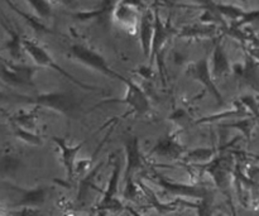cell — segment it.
I'll list each match as a JSON object with an SVG mask.
<instances>
[{"mask_svg":"<svg viewBox=\"0 0 259 216\" xmlns=\"http://www.w3.org/2000/svg\"><path fill=\"white\" fill-rule=\"evenodd\" d=\"M9 98L33 104L38 108L50 109L67 119H77L82 111L81 100L72 91H52V93L38 94L35 96L13 95Z\"/></svg>","mask_w":259,"mask_h":216,"instance_id":"1","label":"cell"},{"mask_svg":"<svg viewBox=\"0 0 259 216\" xmlns=\"http://www.w3.org/2000/svg\"><path fill=\"white\" fill-rule=\"evenodd\" d=\"M124 152H125V168L123 174V197L125 200H136L141 192L139 185L136 182V175L144 169L147 159L141 149L139 138L134 134H126L123 139Z\"/></svg>","mask_w":259,"mask_h":216,"instance_id":"2","label":"cell"},{"mask_svg":"<svg viewBox=\"0 0 259 216\" xmlns=\"http://www.w3.org/2000/svg\"><path fill=\"white\" fill-rule=\"evenodd\" d=\"M23 47H24L25 53H27V55L32 58L33 62H34L35 66H38V67H47V68H51V70L56 71L57 73L62 75L66 80L70 81L71 83L80 86L82 90L100 91V89L99 88H96V86H94V85H89V83L78 80V78H76L75 76L71 75L68 71H66L65 68L61 67V66L58 65L55 60H53V57L51 56V53L48 52V51L46 50L43 46H40L39 43L35 42V40L23 37Z\"/></svg>","mask_w":259,"mask_h":216,"instance_id":"3","label":"cell"},{"mask_svg":"<svg viewBox=\"0 0 259 216\" xmlns=\"http://www.w3.org/2000/svg\"><path fill=\"white\" fill-rule=\"evenodd\" d=\"M68 56L75 61H77L78 63H81V65L89 67L90 70L103 73V75L108 76V77L115 78V80L120 81L123 83H125L126 80H128V77L113 70L101 53H99L94 48L82 45V43H73L70 47V51H68Z\"/></svg>","mask_w":259,"mask_h":216,"instance_id":"4","label":"cell"},{"mask_svg":"<svg viewBox=\"0 0 259 216\" xmlns=\"http://www.w3.org/2000/svg\"><path fill=\"white\" fill-rule=\"evenodd\" d=\"M126 88L125 95L123 99H108L96 104L91 110L96 108H100L103 105H113V104H124L129 108V113L137 116H144L151 111V101L148 95L144 93L141 85L134 82L133 80L128 78L124 83Z\"/></svg>","mask_w":259,"mask_h":216,"instance_id":"5","label":"cell"},{"mask_svg":"<svg viewBox=\"0 0 259 216\" xmlns=\"http://www.w3.org/2000/svg\"><path fill=\"white\" fill-rule=\"evenodd\" d=\"M205 172L211 176L214 185L230 199V186L233 176V154H227L224 151L220 152L209 163L204 164Z\"/></svg>","mask_w":259,"mask_h":216,"instance_id":"6","label":"cell"},{"mask_svg":"<svg viewBox=\"0 0 259 216\" xmlns=\"http://www.w3.org/2000/svg\"><path fill=\"white\" fill-rule=\"evenodd\" d=\"M186 75L192 80L201 83L205 90L214 98V100L219 105H224L225 100L222 95V91L215 83V78L211 73V67H210V56L207 53L199 58L196 62H192L187 66Z\"/></svg>","mask_w":259,"mask_h":216,"instance_id":"7","label":"cell"},{"mask_svg":"<svg viewBox=\"0 0 259 216\" xmlns=\"http://www.w3.org/2000/svg\"><path fill=\"white\" fill-rule=\"evenodd\" d=\"M180 133L181 131H175L159 137L154 146L149 149L148 156L167 161H182L187 149L180 141Z\"/></svg>","mask_w":259,"mask_h":216,"instance_id":"8","label":"cell"},{"mask_svg":"<svg viewBox=\"0 0 259 216\" xmlns=\"http://www.w3.org/2000/svg\"><path fill=\"white\" fill-rule=\"evenodd\" d=\"M176 32L177 29L174 28V25L169 23V20L164 22L162 19L158 7L154 8V34L153 40H152L151 56L148 58L149 67H152L156 61H158L159 63V58H161V55L163 53L164 47L171 40V38L176 35Z\"/></svg>","mask_w":259,"mask_h":216,"instance_id":"9","label":"cell"},{"mask_svg":"<svg viewBox=\"0 0 259 216\" xmlns=\"http://www.w3.org/2000/svg\"><path fill=\"white\" fill-rule=\"evenodd\" d=\"M37 70L38 66L7 62L3 60L0 66V78L10 85L34 88V75Z\"/></svg>","mask_w":259,"mask_h":216,"instance_id":"10","label":"cell"},{"mask_svg":"<svg viewBox=\"0 0 259 216\" xmlns=\"http://www.w3.org/2000/svg\"><path fill=\"white\" fill-rule=\"evenodd\" d=\"M120 176V161L118 158H115V161L113 163V171H111L110 177H109L108 186H106L105 191L103 192L101 200L96 205V211H121L124 209L123 204L118 199Z\"/></svg>","mask_w":259,"mask_h":216,"instance_id":"11","label":"cell"},{"mask_svg":"<svg viewBox=\"0 0 259 216\" xmlns=\"http://www.w3.org/2000/svg\"><path fill=\"white\" fill-rule=\"evenodd\" d=\"M52 142L55 143V146L57 147V149L60 151V157L61 162H62V166L65 168L66 174V182H71L73 180L75 175V168H76V157H77L78 152L82 149V147L86 144V141L80 142V143L75 144V146H71L66 142V139L60 138V137H52Z\"/></svg>","mask_w":259,"mask_h":216,"instance_id":"12","label":"cell"},{"mask_svg":"<svg viewBox=\"0 0 259 216\" xmlns=\"http://www.w3.org/2000/svg\"><path fill=\"white\" fill-rule=\"evenodd\" d=\"M153 177H154V181H156L159 186L163 187L166 191H168L169 194L175 195V196L196 197V199L206 200L207 196L210 195L209 190L205 189V187L195 186V185H184V184H179V182L168 181V180L164 179L162 175L157 174V172H154Z\"/></svg>","mask_w":259,"mask_h":216,"instance_id":"13","label":"cell"},{"mask_svg":"<svg viewBox=\"0 0 259 216\" xmlns=\"http://www.w3.org/2000/svg\"><path fill=\"white\" fill-rule=\"evenodd\" d=\"M7 186L19 192L20 200L18 201L17 207H24V209H34L43 205L53 190V187L48 186H37L34 189H20L10 184H7Z\"/></svg>","mask_w":259,"mask_h":216,"instance_id":"14","label":"cell"},{"mask_svg":"<svg viewBox=\"0 0 259 216\" xmlns=\"http://www.w3.org/2000/svg\"><path fill=\"white\" fill-rule=\"evenodd\" d=\"M120 0H100L98 7L90 10H82V12L73 13V19L80 22H89V20H98L100 23H106L113 20V13L116 5Z\"/></svg>","mask_w":259,"mask_h":216,"instance_id":"15","label":"cell"},{"mask_svg":"<svg viewBox=\"0 0 259 216\" xmlns=\"http://www.w3.org/2000/svg\"><path fill=\"white\" fill-rule=\"evenodd\" d=\"M137 30L139 33V43H141L142 52H143L146 60L148 61L149 56H151L152 40H153L154 34V10L147 8L142 12Z\"/></svg>","mask_w":259,"mask_h":216,"instance_id":"16","label":"cell"},{"mask_svg":"<svg viewBox=\"0 0 259 216\" xmlns=\"http://www.w3.org/2000/svg\"><path fill=\"white\" fill-rule=\"evenodd\" d=\"M210 67H211V73L215 80L225 77L227 75L232 73L233 65L230 63L229 56L223 46L222 40H217L214 45V48L211 51L210 56Z\"/></svg>","mask_w":259,"mask_h":216,"instance_id":"17","label":"cell"},{"mask_svg":"<svg viewBox=\"0 0 259 216\" xmlns=\"http://www.w3.org/2000/svg\"><path fill=\"white\" fill-rule=\"evenodd\" d=\"M141 14L142 12L137 8L119 3L115 9H114L113 22H115L116 24H119L128 32L134 33L138 29Z\"/></svg>","mask_w":259,"mask_h":216,"instance_id":"18","label":"cell"},{"mask_svg":"<svg viewBox=\"0 0 259 216\" xmlns=\"http://www.w3.org/2000/svg\"><path fill=\"white\" fill-rule=\"evenodd\" d=\"M105 164H106V161L99 162V163H96L93 168L89 169L83 176L80 177V181H78V191H77V202L80 205L85 204V201L88 200L89 195L91 194V191H99L98 187L95 186V180Z\"/></svg>","mask_w":259,"mask_h":216,"instance_id":"19","label":"cell"},{"mask_svg":"<svg viewBox=\"0 0 259 216\" xmlns=\"http://www.w3.org/2000/svg\"><path fill=\"white\" fill-rule=\"evenodd\" d=\"M227 148V146L219 148V147H201V148H195L191 151H187L185 153L182 162L191 166H204L209 163L212 158L218 156L220 152Z\"/></svg>","mask_w":259,"mask_h":216,"instance_id":"20","label":"cell"},{"mask_svg":"<svg viewBox=\"0 0 259 216\" xmlns=\"http://www.w3.org/2000/svg\"><path fill=\"white\" fill-rule=\"evenodd\" d=\"M219 32L217 25L205 24L200 22V24L185 25L181 29H177L176 37L186 38V39H196V38H212Z\"/></svg>","mask_w":259,"mask_h":216,"instance_id":"21","label":"cell"},{"mask_svg":"<svg viewBox=\"0 0 259 216\" xmlns=\"http://www.w3.org/2000/svg\"><path fill=\"white\" fill-rule=\"evenodd\" d=\"M249 115V111L242 104V101L237 100L234 101V105H233V110L223 111V113L212 114V115L204 116V118H200L199 120L194 121L195 125H199V124H211V123H218L220 120H227L230 118H238V116H242V118H247Z\"/></svg>","mask_w":259,"mask_h":216,"instance_id":"22","label":"cell"},{"mask_svg":"<svg viewBox=\"0 0 259 216\" xmlns=\"http://www.w3.org/2000/svg\"><path fill=\"white\" fill-rule=\"evenodd\" d=\"M2 24L4 25L7 32L9 33L10 38L7 42V45L4 46V50H7L9 52V55L12 56L14 60H20L22 58V53L25 52L24 47H23V37L20 35V33L17 29H14L13 27H10L7 22L2 19Z\"/></svg>","mask_w":259,"mask_h":216,"instance_id":"23","label":"cell"},{"mask_svg":"<svg viewBox=\"0 0 259 216\" xmlns=\"http://www.w3.org/2000/svg\"><path fill=\"white\" fill-rule=\"evenodd\" d=\"M40 108L35 106L33 110L30 111H20V113L15 114L10 118L13 126H18V128L27 129V131L38 132L37 131V120H38V110Z\"/></svg>","mask_w":259,"mask_h":216,"instance_id":"24","label":"cell"},{"mask_svg":"<svg viewBox=\"0 0 259 216\" xmlns=\"http://www.w3.org/2000/svg\"><path fill=\"white\" fill-rule=\"evenodd\" d=\"M5 2L8 3V5H9V7H10V9L14 10V12L17 13V14H19L20 17H22L23 19H24L25 22H27L28 24H29L30 27H32L33 29H34L37 33H51V32H52V29H51V28H48L47 25L43 24L42 20H40V19H42V18H39V17H38V15L28 14V13L23 12L22 9H19V8L17 7V5L13 4V3L10 2V0H5Z\"/></svg>","mask_w":259,"mask_h":216,"instance_id":"25","label":"cell"},{"mask_svg":"<svg viewBox=\"0 0 259 216\" xmlns=\"http://www.w3.org/2000/svg\"><path fill=\"white\" fill-rule=\"evenodd\" d=\"M210 7L214 8L223 18L232 20V23H238L245 14V10H243L242 8L234 4H224V3L219 4V3H214Z\"/></svg>","mask_w":259,"mask_h":216,"instance_id":"26","label":"cell"},{"mask_svg":"<svg viewBox=\"0 0 259 216\" xmlns=\"http://www.w3.org/2000/svg\"><path fill=\"white\" fill-rule=\"evenodd\" d=\"M30 8L33 9L35 15H38L42 19L52 17L53 14V4L52 0H25Z\"/></svg>","mask_w":259,"mask_h":216,"instance_id":"27","label":"cell"},{"mask_svg":"<svg viewBox=\"0 0 259 216\" xmlns=\"http://www.w3.org/2000/svg\"><path fill=\"white\" fill-rule=\"evenodd\" d=\"M14 134L17 138H19L20 141H23L24 143L30 144V146H42L43 139L40 137L39 132H32L27 131V129L18 128V126H14Z\"/></svg>","mask_w":259,"mask_h":216,"instance_id":"28","label":"cell"},{"mask_svg":"<svg viewBox=\"0 0 259 216\" xmlns=\"http://www.w3.org/2000/svg\"><path fill=\"white\" fill-rule=\"evenodd\" d=\"M20 161L14 154L5 153L0 156V174L10 175L15 174L19 169Z\"/></svg>","mask_w":259,"mask_h":216,"instance_id":"29","label":"cell"},{"mask_svg":"<svg viewBox=\"0 0 259 216\" xmlns=\"http://www.w3.org/2000/svg\"><path fill=\"white\" fill-rule=\"evenodd\" d=\"M253 125H254V120L253 119H240L238 121H232V123L227 124L223 123L220 126H224V128H232V129H237V131L242 132L247 139L249 141L250 139V133L253 131Z\"/></svg>","mask_w":259,"mask_h":216,"instance_id":"30","label":"cell"},{"mask_svg":"<svg viewBox=\"0 0 259 216\" xmlns=\"http://www.w3.org/2000/svg\"><path fill=\"white\" fill-rule=\"evenodd\" d=\"M171 119L172 120L177 121V123H181V125H184V124L189 120L190 116L186 111L182 110V109H179V110H176L174 114H172Z\"/></svg>","mask_w":259,"mask_h":216,"instance_id":"31","label":"cell"},{"mask_svg":"<svg viewBox=\"0 0 259 216\" xmlns=\"http://www.w3.org/2000/svg\"><path fill=\"white\" fill-rule=\"evenodd\" d=\"M120 3L121 4L131 5V7L137 8V9H139L141 12H143L144 9H147L144 0H120Z\"/></svg>","mask_w":259,"mask_h":216,"instance_id":"32","label":"cell"},{"mask_svg":"<svg viewBox=\"0 0 259 216\" xmlns=\"http://www.w3.org/2000/svg\"><path fill=\"white\" fill-rule=\"evenodd\" d=\"M195 2L197 3V8H200V9H201V8H205V7H210V5H212L214 4V0H195Z\"/></svg>","mask_w":259,"mask_h":216,"instance_id":"33","label":"cell"},{"mask_svg":"<svg viewBox=\"0 0 259 216\" xmlns=\"http://www.w3.org/2000/svg\"><path fill=\"white\" fill-rule=\"evenodd\" d=\"M248 52H249L250 57H253L255 61H258L259 62V48H250Z\"/></svg>","mask_w":259,"mask_h":216,"instance_id":"34","label":"cell"},{"mask_svg":"<svg viewBox=\"0 0 259 216\" xmlns=\"http://www.w3.org/2000/svg\"><path fill=\"white\" fill-rule=\"evenodd\" d=\"M154 7H158V5H172L174 0H153Z\"/></svg>","mask_w":259,"mask_h":216,"instance_id":"35","label":"cell"},{"mask_svg":"<svg viewBox=\"0 0 259 216\" xmlns=\"http://www.w3.org/2000/svg\"><path fill=\"white\" fill-rule=\"evenodd\" d=\"M55 2H60L61 4H63V5H73L76 3V0H55Z\"/></svg>","mask_w":259,"mask_h":216,"instance_id":"36","label":"cell"},{"mask_svg":"<svg viewBox=\"0 0 259 216\" xmlns=\"http://www.w3.org/2000/svg\"><path fill=\"white\" fill-rule=\"evenodd\" d=\"M238 2L243 3V4H245V3H248V2H249V0H238Z\"/></svg>","mask_w":259,"mask_h":216,"instance_id":"37","label":"cell"}]
</instances>
